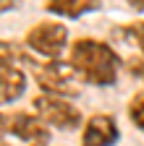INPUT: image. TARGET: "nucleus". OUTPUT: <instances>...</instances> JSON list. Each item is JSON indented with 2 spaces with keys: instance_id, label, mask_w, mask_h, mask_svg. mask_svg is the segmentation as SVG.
Instances as JSON below:
<instances>
[{
  "instance_id": "nucleus-1",
  "label": "nucleus",
  "mask_w": 144,
  "mask_h": 146,
  "mask_svg": "<svg viewBox=\"0 0 144 146\" xmlns=\"http://www.w3.org/2000/svg\"><path fill=\"white\" fill-rule=\"evenodd\" d=\"M68 63L74 65L79 73V78L89 86L110 89L118 84L123 60L121 55L102 39L94 36H79L76 42H71L68 47Z\"/></svg>"
},
{
  "instance_id": "nucleus-2",
  "label": "nucleus",
  "mask_w": 144,
  "mask_h": 146,
  "mask_svg": "<svg viewBox=\"0 0 144 146\" xmlns=\"http://www.w3.org/2000/svg\"><path fill=\"white\" fill-rule=\"evenodd\" d=\"M31 76L45 94H55V97H66V99H76L81 94V86H79L81 78L68 60H60V58L45 60L37 68H31Z\"/></svg>"
},
{
  "instance_id": "nucleus-3",
  "label": "nucleus",
  "mask_w": 144,
  "mask_h": 146,
  "mask_svg": "<svg viewBox=\"0 0 144 146\" xmlns=\"http://www.w3.org/2000/svg\"><path fill=\"white\" fill-rule=\"evenodd\" d=\"M31 110L37 112L50 128H58V131H76V128L84 125L81 110L74 104V99L66 97H55V94H45L40 91L37 97L31 99Z\"/></svg>"
},
{
  "instance_id": "nucleus-4",
  "label": "nucleus",
  "mask_w": 144,
  "mask_h": 146,
  "mask_svg": "<svg viewBox=\"0 0 144 146\" xmlns=\"http://www.w3.org/2000/svg\"><path fill=\"white\" fill-rule=\"evenodd\" d=\"M24 44L45 60H58L68 47V26L60 21H40L24 34Z\"/></svg>"
},
{
  "instance_id": "nucleus-5",
  "label": "nucleus",
  "mask_w": 144,
  "mask_h": 146,
  "mask_svg": "<svg viewBox=\"0 0 144 146\" xmlns=\"http://www.w3.org/2000/svg\"><path fill=\"white\" fill-rule=\"evenodd\" d=\"M8 136L19 138L24 143H50L52 128L37 115V112H11L8 115Z\"/></svg>"
},
{
  "instance_id": "nucleus-6",
  "label": "nucleus",
  "mask_w": 144,
  "mask_h": 146,
  "mask_svg": "<svg viewBox=\"0 0 144 146\" xmlns=\"http://www.w3.org/2000/svg\"><path fill=\"white\" fill-rule=\"evenodd\" d=\"M121 141L118 120L110 112H94L81 125V146H115Z\"/></svg>"
},
{
  "instance_id": "nucleus-7",
  "label": "nucleus",
  "mask_w": 144,
  "mask_h": 146,
  "mask_svg": "<svg viewBox=\"0 0 144 146\" xmlns=\"http://www.w3.org/2000/svg\"><path fill=\"white\" fill-rule=\"evenodd\" d=\"M26 73L13 65L0 60V104H13L26 94Z\"/></svg>"
},
{
  "instance_id": "nucleus-8",
  "label": "nucleus",
  "mask_w": 144,
  "mask_h": 146,
  "mask_svg": "<svg viewBox=\"0 0 144 146\" xmlns=\"http://www.w3.org/2000/svg\"><path fill=\"white\" fill-rule=\"evenodd\" d=\"M102 8V0H45V11L58 18H81Z\"/></svg>"
},
{
  "instance_id": "nucleus-9",
  "label": "nucleus",
  "mask_w": 144,
  "mask_h": 146,
  "mask_svg": "<svg viewBox=\"0 0 144 146\" xmlns=\"http://www.w3.org/2000/svg\"><path fill=\"white\" fill-rule=\"evenodd\" d=\"M0 60H5V63H13V65H31V68H37L40 60H37V55H34L24 42H11V39H0Z\"/></svg>"
},
{
  "instance_id": "nucleus-10",
  "label": "nucleus",
  "mask_w": 144,
  "mask_h": 146,
  "mask_svg": "<svg viewBox=\"0 0 144 146\" xmlns=\"http://www.w3.org/2000/svg\"><path fill=\"white\" fill-rule=\"evenodd\" d=\"M126 112H129V120L136 131L144 133V89H139L136 94L129 99V107H126Z\"/></svg>"
},
{
  "instance_id": "nucleus-11",
  "label": "nucleus",
  "mask_w": 144,
  "mask_h": 146,
  "mask_svg": "<svg viewBox=\"0 0 144 146\" xmlns=\"http://www.w3.org/2000/svg\"><path fill=\"white\" fill-rule=\"evenodd\" d=\"M115 34L123 36L129 44H136L139 52L144 55V21H134L129 26H121V29H115Z\"/></svg>"
},
{
  "instance_id": "nucleus-12",
  "label": "nucleus",
  "mask_w": 144,
  "mask_h": 146,
  "mask_svg": "<svg viewBox=\"0 0 144 146\" xmlns=\"http://www.w3.org/2000/svg\"><path fill=\"white\" fill-rule=\"evenodd\" d=\"M123 68L129 70L134 78H139V81L144 84V55H141V52H139V55H131V58L123 63Z\"/></svg>"
},
{
  "instance_id": "nucleus-13",
  "label": "nucleus",
  "mask_w": 144,
  "mask_h": 146,
  "mask_svg": "<svg viewBox=\"0 0 144 146\" xmlns=\"http://www.w3.org/2000/svg\"><path fill=\"white\" fill-rule=\"evenodd\" d=\"M21 5V0H0V16L3 13H11V11H16Z\"/></svg>"
},
{
  "instance_id": "nucleus-14",
  "label": "nucleus",
  "mask_w": 144,
  "mask_h": 146,
  "mask_svg": "<svg viewBox=\"0 0 144 146\" xmlns=\"http://www.w3.org/2000/svg\"><path fill=\"white\" fill-rule=\"evenodd\" d=\"M126 5H129L134 13H144V0H126Z\"/></svg>"
},
{
  "instance_id": "nucleus-15",
  "label": "nucleus",
  "mask_w": 144,
  "mask_h": 146,
  "mask_svg": "<svg viewBox=\"0 0 144 146\" xmlns=\"http://www.w3.org/2000/svg\"><path fill=\"white\" fill-rule=\"evenodd\" d=\"M5 125H8V115H3V112H0V138L8 133V128H5Z\"/></svg>"
},
{
  "instance_id": "nucleus-16",
  "label": "nucleus",
  "mask_w": 144,
  "mask_h": 146,
  "mask_svg": "<svg viewBox=\"0 0 144 146\" xmlns=\"http://www.w3.org/2000/svg\"><path fill=\"white\" fill-rule=\"evenodd\" d=\"M34 146H47V143H34Z\"/></svg>"
},
{
  "instance_id": "nucleus-17",
  "label": "nucleus",
  "mask_w": 144,
  "mask_h": 146,
  "mask_svg": "<svg viewBox=\"0 0 144 146\" xmlns=\"http://www.w3.org/2000/svg\"><path fill=\"white\" fill-rule=\"evenodd\" d=\"M0 146H5V143H3V141H0Z\"/></svg>"
}]
</instances>
